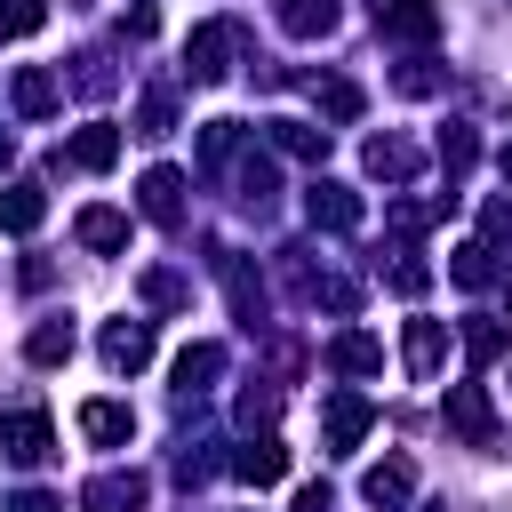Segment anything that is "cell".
Here are the masks:
<instances>
[{"instance_id":"d6a6232c","label":"cell","mask_w":512,"mask_h":512,"mask_svg":"<svg viewBox=\"0 0 512 512\" xmlns=\"http://www.w3.org/2000/svg\"><path fill=\"white\" fill-rule=\"evenodd\" d=\"M424 280H432V272H424L416 256H400V264H392V288H400V296H424Z\"/></svg>"},{"instance_id":"44dd1931","label":"cell","mask_w":512,"mask_h":512,"mask_svg":"<svg viewBox=\"0 0 512 512\" xmlns=\"http://www.w3.org/2000/svg\"><path fill=\"white\" fill-rule=\"evenodd\" d=\"M280 24L296 40H328L336 32V0H280Z\"/></svg>"},{"instance_id":"ac0fdd59","label":"cell","mask_w":512,"mask_h":512,"mask_svg":"<svg viewBox=\"0 0 512 512\" xmlns=\"http://www.w3.org/2000/svg\"><path fill=\"white\" fill-rule=\"evenodd\" d=\"M400 352H408V376H432V368L448 360V328H440V320H408Z\"/></svg>"},{"instance_id":"d6986e66","label":"cell","mask_w":512,"mask_h":512,"mask_svg":"<svg viewBox=\"0 0 512 512\" xmlns=\"http://www.w3.org/2000/svg\"><path fill=\"white\" fill-rule=\"evenodd\" d=\"M56 104H64V80H56V72H40V64H24V72H16V112H24V120H40V112H56Z\"/></svg>"},{"instance_id":"d590c367","label":"cell","mask_w":512,"mask_h":512,"mask_svg":"<svg viewBox=\"0 0 512 512\" xmlns=\"http://www.w3.org/2000/svg\"><path fill=\"white\" fill-rule=\"evenodd\" d=\"M496 168H504V176H512V144H504V152H496Z\"/></svg>"},{"instance_id":"4dcf8cb0","label":"cell","mask_w":512,"mask_h":512,"mask_svg":"<svg viewBox=\"0 0 512 512\" xmlns=\"http://www.w3.org/2000/svg\"><path fill=\"white\" fill-rule=\"evenodd\" d=\"M144 304H160V312H176V304H192V288H184L176 272H144Z\"/></svg>"},{"instance_id":"52a82bcc","label":"cell","mask_w":512,"mask_h":512,"mask_svg":"<svg viewBox=\"0 0 512 512\" xmlns=\"http://www.w3.org/2000/svg\"><path fill=\"white\" fill-rule=\"evenodd\" d=\"M384 40H440V0H376Z\"/></svg>"},{"instance_id":"5b68a950","label":"cell","mask_w":512,"mask_h":512,"mask_svg":"<svg viewBox=\"0 0 512 512\" xmlns=\"http://www.w3.org/2000/svg\"><path fill=\"white\" fill-rule=\"evenodd\" d=\"M368 424H376V400L368 392H328V456H352Z\"/></svg>"},{"instance_id":"ffe728a7","label":"cell","mask_w":512,"mask_h":512,"mask_svg":"<svg viewBox=\"0 0 512 512\" xmlns=\"http://www.w3.org/2000/svg\"><path fill=\"white\" fill-rule=\"evenodd\" d=\"M40 216H48V192L40 184H8L0 192V232H40Z\"/></svg>"},{"instance_id":"d4e9b609","label":"cell","mask_w":512,"mask_h":512,"mask_svg":"<svg viewBox=\"0 0 512 512\" xmlns=\"http://www.w3.org/2000/svg\"><path fill=\"white\" fill-rule=\"evenodd\" d=\"M448 272H456V288H488V280H496V248H488V240H464Z\"/></svg>"},{"instance_id":"9c48e42d","label":"cell","mask_w":512,"mask_h":512,"mask_svg":"<svg viewBox=\"0 0 512 512\" xmlns=\"http://www.w3.org/2000/svg\"><path fill=\"white\" fill-rule=\"evenodd\" d=\"M304 216H312L320 232H352V224H360V200H352V184H328V176H312V192H304Z\"/></svg>"},{"instance_id":"4fadbf2b","label":"cell","mask_w":512,"mask_h":512,"mask_svg":"<svg viewBox=\"0 0 512 512\" xmlns=\"http://www.w3.org/2000/svg\"><path fill=\"white\" fill-rule=\"evenodd\" d=\"M64 160H72V168H88V176H104V168L120 160V128H112V120H88V128L72 136V152H64Z\"/></svg>"},{"instance_id":"8d00e7d4","label":"cell","mask_w":512,"mask_h":512,"mask_svg":"<svg viewBox=\"0 0 512 512\" xmlns=\"http://www.w3.org/2000/svg\"><path fill=\"white\" fill-rule=\"evenodd\" d=\"M504 304H512V280H504Z\"/></svg>"},{"instance_id":"cb8c5ba5","label":"cell","mask_w":512,"mask_h":512,"mask_svg":"<svg viewBox=\"0 0 512 512\" xmlns=\"http://www.w3.org/2000/svg\"><path fill=\"white\" fill-rule=\"evenodd\" d=\"M264 128H272V144L296 152V160H320V152H328V128H312V120H264Z\"/></svg>"},{"instance_id":"ba28073f","label":"cell","mask_w":512,"mask_h":512,"mask_svg":"<svg viewBox=\"0 0 512 512\" xmlns=\"http://www.w3.org/2000/svg\"><path fill=\"white\" fill-rule=\"evenodd\" d=\"M360 496H368L376 512H400V504L416 496V464H408V456H384V464H368V472H360Z\"/></svg>"},{"instance_id":"4316f807","label":"cell","mask_w":512,"mask_h":512,"mask_svg":"<svg viewBox=\"0 0 512 512\" xmlns=\"http://www.w3.org/2000/svg\"><path fill=\"white\" fill-rule=\"evenodd\" d=\"M48 24V0H0V40H24Z\"/></svg>"},{"instance_id":"5bb4252c","label":"cell","mask_w":512,"mask_h":512,"mask_svg":"<svg viewBox=\"0 0 512 512\" xmlns=\"http://www.w3.org/2000/svg\"><path fill=\"white\" fill-rule=\"evenodd\" d=\"M424 168V152L408 144V136H368V176H384V184H408Z\"/></svg>"},{"instance_id":"9a60e30c","label":"cell","mask_w":512,"mask_h":512,"mask_svg":"<svg viewBox=\"0 0 512 512\" xmlns=\"http://www.w3.org/2000/svg\"><path fill=\"white\" fill-rule=\"evenodd\" d=\"M72 344H80V336H72V320H64V312H48V320L24 336V360H32V368H64V360H72Z\"/></svg>"},{"instance_id":"f1b7e54d","label":"cell","mask_w":512,"mask_h":512,"mask_svg":"<svg viewBox=\"0 0 512 512\" xmlns=\"http://www.w3.org/2000/svg\"><path fill=\"white\" fill-rule=\"evenodd\" d=\"M504 344H512V328H504V320H472V328H464V352H472V360H496Z\"/></svg>"},{"instance_id":"3957f363","label":"cell","mask_w":512,"mask_h":512,"mask_svg":"<svg viewBox=\"0 0 512 512\" xmlns=\"http://www.w3.org/2000/svg\"><path fill=\"white\" fill-rule=\"evenodd\" d=\"M448 432L464 448H496V408H488L480 384H448Z\"/></svg>"},{"instance_id":"7402d4cb","label":"cell","mask_w":512,"mask_h":512,"mask_svg":"<svg viewBox=\"0 0 512 512\" xmlns=\"http://www.w3.org/2000/svg\"><path fill=\"white\" fill-rule=\"evenodd\" d=\"M472 152H480V136H472L464 120H448V128H440V168H448V200H456V184H464Z\"/></svg>"},{"instance_id":"484cf974","label":"cell","mask_w":512,"mask_h":512,"mask_svg":"<svg viewBox=\"0 0 512 512\" xmlns=\"http://www.w3.org/2000/svg\"><path fill=\"white\" fill-rule=\"evenodd\" d=\"M272 184H280V168H272L264 152H248V160H240V208H264Z\"/></svg>"},{"instance_id":"6da1fadb","label":"cell","mask_w":512,"mask_h":512,"mask_svg":"<svg viewBox=\"0 0 512 512\" xmlns=\"http://www.w3.org/2000/svg\"><path fill=\"white\" fill-rule=\"evenodd\" d=\"M240 48H248V32H240L232 16H216V24H200V32L184 40V80H192V88H208V80H224Z\"/></svg>"},{"instance_id":"7c38bea8","label":"cell","mask_w":512,"mask_h":512,"mask_svg":"<svg viewBox=\"0 0 512 512\" xmlns=\"http://www.w3.org/2000/svg\"><path fill=\"white\" fill-rule=\"evenodd\" d=\"M216 376H224V344H184L176 352V400H200Z\"/></svg>"},{"instance_id":"f546056e","label":"cell","mask_w":512,"mask_h":512,"mask_svg":"<svg viewBox=\"0 0 512 512\" xmlns=\"http://www.w3.org/2000/svg\"><path fill=\"white\" fill-rule=\"evenodd\" d=\"M168 128H176V104H168V88H152L136 112V136H168Z\"/></svg>"},{"instance_id":"2e32d148","label":"cell","mask_w":512,"mask_h":512,"mask_svg":"<svg viewBox=\"0 0 512 512\" xmlns=\"http://www.w3.org/2000/svg\"><path fill=\"white\" fill-rule=\"evenodd\" d=\"M80 432H88L96 448H128V440H136V416H128L120 400H88V408H80Z\"/></svg>"},{"instance_id":"277c9868","label":"cell","mask_w":512,"mask_h":512,"mask_svg":"<svg viewBox=\"0 0 512 512\" xmlns=\"http://www.w3.org/2000/svg\"><path fill=\"white\" fill-rule=\"evenodd\" d=\"M96 352H104V368H112V376H136V368L152 360V320H104Z\"/></svg>"},{"instance_id":"83f0119b","label":"cell","mask_w":512,"mask_h":512,"mask_svg":"<svg viewBox=\"0 0 512 512\" xmlns=\"http://www.w3.org/2000/svg\"><path fill=\"white\" fill-rule=\"evenodd\" d=\"M312 96H320L328 120H360V88L352 80H312Z\"/></svg>"},{"instance_id":"7a4b0ae2","label":"cell","mask_w":512,"mask_h":512,"mask_svg":"<svg viewBox=\"0 0 512 512\" xmlns=\"http://www.w3.org/2000/svg\"><path fill=\"white\" fill-rule=\"evenodd\" d=\"M0 456H8V464H48V456H56V432H48V408H40V400H16V408L0 416Z\"/></svg>"},{"instance_id":"30bf717a","label":"cell","mask_w":512,"mask_h":512,"mask_svg":"<svg viewBox=\"0 0 512 512\" xmlns=\"http://www.w3.org/2000/svg\"><path fill=\"white\" fill-rule=\"evenodd\" d=\"M232 472H240L248 488H272V480L288 472V448H280L272 432H256V440H240V448H232Z\"/></svg>"},{"instance_id":"e575fe53","label":"cell","mask_w":512,"mask_h":512,"mask_svg":"<svg viewBox=\"0 0 512 512\" xmlns=\"http://www.w3.org/2000/svg\"><path fill=\"white\" fill-rule=\"evenodd\" d=\"M8 160H16V136H8V128H0V168H8Z\"/></svg>"},{"instance_id":"603a6c76","label":"cell","mask_w":512,"mask_h":512,"mask_svg":"<svg viewBox=\"0 0 512 512\" xmlns=\"http://www.w3.org/2000/svg\"><path fill=\"white\" fill-rule=\"evenodd\" d=\"M328 368H344V376H368V368H384V352H376V336L344 328V336L328 344Z\"/></svg>"},{"instance_id":"e0dca14e","label":"cell","mask_w":512,"mask_h":512,"mask_svg":"<svg viewBox=\"0 0 512 512\" xmlns=\"http://www.w3.org/2000/svg\"><path fill=\"white\" fill-rule=\"evenodd\" d=\"M72 232H80V248H96V256L128 248V216H120V208H104V200H96V208H80V224H72Z\"/></svg>"},{"instance_id":"1f68e13d","label":"cell","mask_w":512,"mask_h":512,"mask_svg":"<svg viewBox=\"0 0 512 512\" xmlns=\"http://www.w3.org/2000/svg\"><path fill=\"white\" fill-rule=\"evenodd\" d=\"M272 416H280V392L272 384H248L240 392V424H272Z\"/></svg>"},{"instance_id":"836d02e7","label":"cell","mask_w":512,"mask_h":512,"mask_svg":"<svg viewBox=\"0 0 512 512\" xmlns=\"http://www.w3.org/2000/svg\"><path fill=\"white\" fill-rule=\"evenodd\" d=\"M8 512H64V504H56V496H48V488H24V496H16V504H8Z\"/></svg>"},{"instance_id":"8fae6325","label":"cell","mask_w":512,"mask_h":512,"mask_svg":"<svg viewBox=\"0 0 512 512\" xmlns=\"http://www.w3.org/2000/svg\"><path fill=\"white\" fill-rule=\"evenodd\" d=\"M136 200H144V216H152V224H168V232L184 224V176H176V168H152V176L136 184Z\"/></svg>"},{"instance_id":"8992f818","label":"cell","mask_w":512,"mask_h":512,"mask_svg":"<svg viewBox=\"0 0 512 512\" xmlns=\"http://www.w3.org/2000/svg\"><path fill=\"white\" fill-rule=\"evenodd\" d=\"M144 496H152L144 472H96L80 488V512H144Z\"/></svg>"}]
</instances>
